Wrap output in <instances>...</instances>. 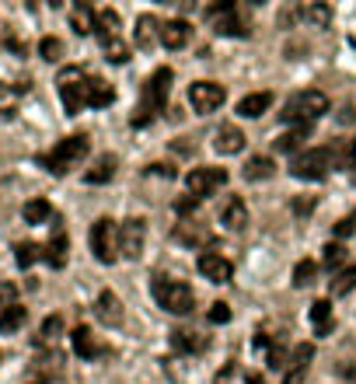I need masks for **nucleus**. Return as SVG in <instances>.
Segmentation results:
<instances>
[{
    "label": "nucleus",
    "mask_w": 356,
    "mask_h": 384,
    "mask_svg": "<svg viewBox=\"0 0 356 384\" xmlns=\"http://www.w3.org/2000/svg\"><path fill=\"white\" fill-rule=\"evenodd\" d=\"M171 70L168 67H158L154 74L147 77L143 84V101H140V112L129 119L133 126H147L150 119H154L158 112H165V101H168V91H171Z\"/></svg>",
    "instance_id": "nucleus-1"
},
{
    "label": "nucleus",
    "mask_w": 356,
    "mask_h": 384,
    "mask_svg": "<svg viewBox=\"0 0 356 384\" xmlns=\"http://www.w3.org/2000/svg\"><path fill=\"white\" fill-rule=\"evenodd\" d=\"M328 112V98L322 91H297L283 101V112L280 119L283 123H293V126H311L315 119H322Z\"/></svg>",
    "instance_id": "nucleus-2"
},
{
    "label": "nucleus",
    "mask_w": 356,
    "mask_h": 384,
    "mask_svg": "<svg viewBox=\"0 0 356 384\" xmlns=\"http://www.w3.org/2000/svg\"><path fill=\"white\" fill-rule=\"evenodd\" d=\"M150 294H154L158 307L168 311V314H189V311L196 307L192 287L182 283V280H168V276H161V272L154 276V283H150Z\"/></svg>",
    "instance_id": "nucleus-3"
},
{
    "label": "nucleus",
    "mask_w": 356,
    "mask_h": 384,
    "mask_svg": "<svg viewBox=\"0 0 356 384\" xmlns=\"http://www.w3.org/2000/svg\"><path fill=\"white\" fill-rule=\"evenodd\" d=\"M87 150H91L87 137H84V133H74V137L60 140L53 150H49V154L42 157V164H45V172H53V175H67V172H74L77 164L87 157Z\"/></svg>",
    "instance_id": "nucleus-4"
},
{
    "label": "nucleus",
    "mask_w": 356,
    "mask_h": 384,
    "mask_svg": "<svg viewBox=\"0 0 356 384\" xmlns=\"http://www.w3.org/2000/svg\"><path fill=\"white\" fill-rule=\"evenodd\" d=\"M87 241H91V252H94V259L101 265H112V262L123 259V252H119V224L112 221V216H98V221L91 224Z\"/></svg>",
    "instance_id": "nucleus-5"
},
{
    "label": "nucleus",
    "mask_w": 356,
    "mask_h": 384,
    "mask_svg": "<svg viewBox=\"0 0 356 384\" xmlns=\"http://www.w3.org/2000/svg\"><path fill=\"white\" fill-rule=\"evenodd\" d=\"M332 164H335V150L332 147H311V150H304V154L293 157L290 175L300 179V182H322Z\"/></svg>",
    "instance_id": "nucleus-6"
},
{
    "label": "nucleus",
    "mask_w": 356,
    "mask_h": 384,
    "mask_svg": "<svg viewBox=\"0 0 356 384\" xmlns=\"http://www.w3.org/2000/svg\"><path fill=\"white\" fill-rule=\"evenodd\" d=\"M87 74L81 67H63L60 77H56V88H60V98H63V108L67 116H77L81 108L87 105Z\"/></svg>",
    "instance_id": "nucleus-7"
},
{
    "label": "nucleus",
    "mask_w": 356,
    "mask_h": 384,
    "mask_svg": "<svg viewBox=\"0 0 356 384\" xmlns=\"http://www.w3.org/2000/svg\"><path fill=\"white\" fill-rule=\"evenodd\" d=\"M220 185H227V172H224V168H213V164H202V168H192V172L185 175V189H189V196H196V199L213 196Z\"/></svg>",
    "instance_id": "nucleus-8"
},
{
    "label": "nucleus",
    "mask_w": 356,
    "mask_h": 384,
    "mask_svg": "<svg viewBox=\"0 0 356 384\" xmlns=\"http://www.w3.org/2000/svg\"><path fill=\"white\" fill-rule=\"evenodd\" d=\"M143 248H147V221L143 216H129V221L119 224V252H123V259L136 262L143 255Z\"/></svg>",
    "instance_id": "nucleus-9"
},
{
    "label": "nucleus",
    "mask_w": 356,
    "mask_h": 384,
    "mask_svg": "<svg viewBox=\"0 0 356 384\" xmlns=\"http://www.w3.org/2000/svg\"><path fill=\"white\" fill-rule=\"evenodd\" d=\"M224 88L220 84H213V81H196L192 88H189V105H192V112L196 116H210V112H217V108L224 105Z\"/></svg>",
    "instance_id": "nucleus-10"
},
{
    "label": "nucleus",
    "mask_w": 356,
    "mask_h": 384,
    "mask_svg": "<svg viewBox=\"0 0 356 384\" xmlns=\"http://www.w3.org/2000/svg\"><path fill=\"white\" fill-rule=\"evenodd\" d=\"M196 269H199V276L210 280V283H231V276H234V265L217 252H202L196 259Z\"/></svg>",
    "instance_id": "nucleus-11"
},
{
    "label": "nucleus",
    "mask_w": 356,
    "mask_h": 384,
    "mask_svg": "<svg viewBox=\"0 0 356 384\" xmlns=\"http://www.w3.org/2000/svg\"><path fill=\"white\" fill-rule=\"evenodd\" d=\"M94 314L101 325H109V328H119L126 321V311H123V301L112 294V290H101L98 301H94Z\"/></svg>",
    "instance_id": "nucleus-12"
},
{
    "label": "nucleus",
    "mask_w": 356,
    "mask_h": 384,
    "mask_svg": "<svg viewBox=\"0 0 356 384\" xmlns=\"http://www.w3.org/2000/svg\"><path fill=\"white\" fill-rule=\"evenodd\" d=\"M311 356H315V346H311V343L297 346V350L290 353V363H286V377H283V384H304V377H308V363H311Z\"/></svg>",
    "instance_id": "nucleus-13"
},
{
    "label": "nucleus",
    "mask_w": 356,
    "mask_h": 384,
    "mask_svg": "<svg viewBox=\"0 0 356 384\" xmlns=\"http://www.w3.org/2000/svg\"><path fill=\"white\" fill-rule=\"evenodd\" d=\"M220 224L227 231H244L248 228V206L241 196H227V203L220 206Z\"/></svg>",
    "instance_id": "nucleus-14"
},
{
    "label": "nucleus",
    "mask_w": 356,
    "mask_h": 384,
    "mask_svg": "<svg viewBox=\"0 0 356 384\" xmlns=\"http://www.w3.org/2000/svg\"><path fill=\"white\" fill-rule=\"evenodd\" d=\"M42 248H45V262L53 265V269H63V265H67V255H70V238H67V231H63V228H53V238H49Z\"/></svg>",
    "instance_id": "nucleus-15"
},
{
    "label": "nucleus",
    "mask_w": 356,
    "mask_h": 384,
    "mask_svg": "<svg viewBox=\"0 0 356 384\" xmlns=\"http://www.w3.org/2000/svg\"><path fill=\"white\" fill-rule=\"evenodd\" d=\"M269 105H273V94L269 91H251L238 101V116L241 119H259L262 112H269Z\"/></svg>",
    "instance_id": "nucleus-16"
},
{
    "label": "nucleus",
    "mask_w": 356,
    "mask_h": 384,
    "mask_svg": "<svg viewBox=\"0 0 356 384\" xmlns=\"http://www.w3.org/2000/svg\"><path fill=\"white\" fill-rule=\"evenodd\" d=\"M70 343H74V353H77L81 360L101 356V343L94 339V332H91V328H84V325H77L74 332H70Z\"/></svg>",
    "instance_id": "nucleus-17"
},
{
    "label": "nucleus",
    "mask_w": 356,
    "mask_h": 384,
    "mask_svg": "<svg viewBox=\"0 0 356 384\" xmlns=\"http://www.w3.org/2000/svg\"><path fill=\"white\" fill-rule=\"evenodd\" d=\"M273 175H276V161L266 157V154L248 157V164L241 168V179H244V182H266V179H273Z\"/></svg>",
    "instance_id": "nucleus-18"
},
{
    "label": "nucleus",
    "mask_w": 356,
    "mask_h": 384,
    "mask_svg": "<svg viewBox=\"0 0 356 384\" xmlns=\"http://www.w3.org/2000/svg\"><path fill=\"white\" fill-rule=\"evenodd\" d=\"M213 150L217 154H241L244 150V133L238 126H220L213 133Z\"/></svg>",
    "instance_id": "nucleus-19"
},
{
    "label": "nucleus",
    "mask_w": 356,
    "mask_h": 384,
    "mask_svg": "<svg viewBox=\"0 0 356 384\" xmlns=\"http://www.w3.org/2000/svg\"><path fill=\"white\" fill-rule=\"evenodd\" d=\"M116 164H119V161H116L112 154H101V157L91 164V168L84 172V182H87V185H105V182H112Z\"/></svg>",
    "instance_id": "nucleus-20"
},
{
    "label": "nucleus",
    "mask_w": 356,
    "mask_h": 384,
    "mask_svg": "<svg viewBox=\"0 0 356 384\" xmlns=\"http://www.w3.org/2000/svg\"><path fill=\"white\" fill-rule=\"evenodd\" d=\"M189 35H192V28H189V21H182V18L161 25V46H165V49H182V46L189 42Z\"/></svg>",
    "instance_id": "nucleus-21"
},
{
    "label": "nucleus",
    "mask_w": 356,
    "mask_h": 384,
    "mask_svg": "<svg viewBox=\"0 0 356 384\" xmlns=\"http://www.w3.org/2000/svg\"><path fill=\"white\" fill-rule=\"evenodd\" d=\"M112 101H116V88L109 81H101V77L87 81V105L91 108H109Z\"/></svg>",
    "instance_id": "nucleus-22"
},
{
    "label": "nucleus",
    "mask_w": 356,
    "mask_h": 384,
    "mask_svg": "<svg viewBox=\"0 0 356 384\" xmlns=\"http://www.w3.org/2000/svg\"><path fill=\"white\" fill-rule=\"evenodd\" d=\"M311 137V126H293V130H286L283 137H276L273 143H276V150L280 154H304V140H308Z\"/></svg>",
    "instance_id": "nucleus-23"
},
{
    "label": "nucleus",
    "mask_w": 356,
    "mask_h": 384,
    "mask_svg": "<svg viewBox=\"0 0 356 384\" xmlns=\"http://www.w3.org/2000/svg\"><path fill=\"white\" fill-rule=\"evenodd\" d=\"M202 346H207V339H202L199 332H192V328H175V332H171V350L175 353H199Z\"/></svg>",
    "instance_id": "nucleus-24"
},
{
    "label": "nucleus",
    "mask_w": 356,
    "mask_h": 384,
    "mask_svg": "<svg viewBox=\"0 0 356 384\" xmlns=\"http://www.w3.org/2000/svg\"><path fill=\"white\" fill-rule=\"evenodd\" d=\"M175 238L182 241V245H192V248H199V245H210L213 241V234L202 228V224H192V221H182L178 224V231H175Z\"/></svg>",
    "instance_id": "nucleus-25"
},
{
    "label": "nucleus",
    "mask_w": 356,
    "mask_h": 384,
    "mask_svg": "<svg viewBox=\"0 0 356 384\" xmlns=\"http://www.w3.org/2000/svg\"><path fill=\"white\" fill-rule=\"evenodd\" d=\"M70 25H74L77 35H91L98 28V11L87 8V4H74L70 8Z\"/></svg>",
    "instance_id": "nucleus-26"
},
{
    "label": "nucleus",
    "mask_w": 356,
    "mask_h": 384,
    "mask_svg": "<svg viewBox=\"0 0 356 384\" xmlns=\"http://www.w3.org/2000/svg\"><path fill=\"white\" fill-rule=\"evenodd\" d=\"M154 42H161V25H158V18H154V14L136 18V46H140V49H150Z\"/></svg>",
    "instance_id": "nucleus-27"
},
{
    "label": "nucleus",
    "mask_w": 356,
    "mask_h": 384,
    "mask_svg": "<svg viewBox=\"0 0 356 384\" xmlns=\"http://www.w3.org/2000/svg\"><path fill=\"white\" fill-rule=\"evenodd\" d=\"M311 321H315V332L318 336H328L332 328H335V318H332V301H315L311 304Z\"/></svg>",
    "instance_id": "nucleus-28"
},
{
    "label": "nucleus",
    "mask_w": 356,
    "mask_h": 384,
    "mask_svg": "<svg viewBox=\"0 0 356 384\" xmlns=\"http://www.w3.org/2000/svg\"><path fill=\"white\" fill-rule=\"evenodd\" d=\"M356 290V265H346L342 272L332 276V287H328V301L332 297H349Z\"/></svg>",
    "instance_id": "nucleus-29"
},
{
    "label": "nucleus",
    "mask_w": 356,
    "mask_h": 384,
    "mask_svg": "<svg viewBox=\"0 0 356 384\" xmlns=\"http://www.w3.org/2000/svg\"><path fill=\"white\" fill-rule=\"evenodd\" d=\"M21 216H25V224H45L53 216V206H49V199H28L21 206Z\"/></svg>",
    "instance_id": "nucleus-30"
},
{
    "label": "nucleus",
    "mask_w": 356,
    "mask_h": 384,
    "mask_svg": "<svg viewBox=\"0 0 356 384\" xmlns=\"http://www.w3.org/2000/svg\"><path fill=\"white\" fill-rule=\"evenodd\" d=\"M60 332H63V318H60V314H49V318L42 321V328H39V336H35V346H49V343H56V339H60Z\"/></svg>",
    "instance_id": "nucleus-31"
},
{
    "label": "nucleus",
    "mask_w": 356,
    "mask_h": 384,
    "mask_svg": "<svg viewBox=\"0 0 356 384\" xmlns=\"http://www.w3.org/2000/svg\"><path fill=\"white\" fill-rule=\"evenodd\" d=\"M28 321V307L25 304H14V307H8L4 314H0V332H18V328Z\"/></svg>",
    "instance_id": "nucleus-32"
},
{
    "label": "nucleus",
    "mask_w": 356,
    "mask_h": 384,
    "mask_svg": "<svg viewBox=\"0 0 356 384\" xmlns=\"http://www.w3.org/2000/svg\"><path fill=\"white\" fill-rule=\"evenodd\" d=\"M39 259H45V248L35 245V241H21V245L14 248V262H18L21 269H32Z\"/></svg>",
    "instance_id": "nucleus-33"
},
{
    "label": "nucleus",
    "mask_w": 356,
    "mask_h": 384,
    "mask_svg": "<svg viewBox=\"0 0 356 384\" xmlns=\"http://www.w3.org/2000/svg\"><path fill=\"white\" fill-rule=\"evenodd\" d=\"M322 262H325V269L342 272V269H346V248H342V241H328V245L322 248Z\"/></svg>",
    "instance_id": "nucleus-34"
},
{
    "label": "nucleus",
    "mask_w": 356,
    "mask_h": 384,
    "mask_svg": "<svg viewBox=\"0 0 356 384\" xmlns=\"http://www.w3.org/2000/svg\"><path fill=\"white\" fill-rule=\"evenodd\" d=\"M300 18L308 21V25H315V28H328L332 25V8L328 4H308L300 11Z\"/></svg>",
    "instance_id": "nucleus-35"
},
{
    "label": "nucleus",
    "mask_w": 356,
    "mask_h": 384,
    "mask_svg": "<svg viewBox=\"0 0 356 384\" xmlns=\"http://www.w3.org/2000/svg\"><path fill=\"white\" fill-rule=\"evenodd\" d=\"M315 276H318V262L304 259V262H297V265H293V287H297V290H300V287H311V283H315Z\"/></svg>",
    "instance_id": "nucleus-36"
},
{
    "label": "nucleus",
    "mask_w": 356,
    "mask_h": 384,
    "mask_svg": "<svg viewBox=\"0 0 356 384\" xmlns=\"http://www.w3.org/2000/svg\"><path fill=\"white\" fill-rule=\"evenodd\" d=\"M101 49H105V60H109V63H126V60H129V46H126L119 35H116V39H109Z\"/></svg>",
    "instance_id": "nucleus-37"
},
{
    "label": "nucleus",
    "mask_w": 356,
    "mask_h": 384,
    "mask_svg": "<svg viewBox=\"0 0 356 384\" xmlns=\"http://www.w3.org/2000/svg\"><path fill=\"white\" fill-rule=\"evenodd\" d=\"M39 57L49 60V63H56V60L63 57V42H60L56 35H45V39L39 42Z\"/></svg>",
    "instance_id": "nucleus-38"
},
{
    "label": "nucleus",
    "mask_w": 356,
    "mask_h": 384,
    "mask_svg": "<svg viewBox=\"0 0 356 384\" xmlns=\"http://www.w3.org/2000/svg\"><path fill=\"white\" fill-rule=\"evenodd\" d=\"M14 304H18V287L11 280H4L0 283V314H4L8 307H14Z\"/></svg>",
    "instance_id": "nucleus-39"
},
{
    "label": "nucleus",
    "mask_w": 356,
    "mask_h": 384,
    "mask_svg": "<svg viewBox=\"0 0 356 384\" xmlns=\"http://www.w3.org/2000/svg\"><path fill=\"white\" fill-rule=\"evenodd\" d=\"M266 363H269V370H283L290 360H286V346H269V356H266Z\"/></svg>",
    "instance_id": "nucleus-40"
},
{
    "label": "nucleus",
    "mask_w": 356,
    "mask_h": 384,
    "mask_svg": "<svg viewBox=\"0 0 356 384\" xmlns=\"http://www.w3.org/2000/svg\"><path fill=\"white\" fill-rule=\"evenodd\" d=\"M210 321H213V325H227V321H231V304L217 301V304L210 307Z\"/></svg>",
    "instance_id": "nucleus-41"
},
{
    "label": "nucleus",
    "mask_w": 356,
    "mask_h": 384,
    "mask_svg": "<svg viewBox=\"0 0 356 384\" xmlns=\"http://www.w3.org/2000/svg\"><path fill=\"white\" fill-rule=\"evenodd\" d=\"M353 231H356V216H342V221L335 224V238H339V241H342V238H349Z\"/></svg>",
    "instance_id": "nucleus-42"
},
{
    "label": "nucleus",
    "mask_w": 356,
    "mask_h": 384,
    "mask_svg": "<svg viewBox=\"0 0 356 384\" xmlns=\"http://www.w3.org/2000/svg\"><path fill=\"white\" fill-rule=\"evenodd\" d=\"M315 210V196H308V199H293V216H308Z\"/></svg>",
    "instance_id": "nucleus-43"
},
{
    "label": "nucleus",
    "mask_w": 356,
    "mask_h": 384,
    "mask_svg": "<svg viewBox=\"0 0 356 384\" xmlns=\"http://www.w3.org/2000/svg\"><path fill=\"white\" fill-rule=\"evenodd\" d=\"M150 175H165V179H175V168H171V164H150Z\"/></svg>",
    "instance_id": "nucleus-44"
},
{
    "label": "nucleus",
    "mask_w": 356,
    "mask_h": 384,
    "mask_svg": "<svg viewBox=\"0 0 356 384\" xmlns=\"http://www.w3.org/2000/svg\"><path fill=\"white\" fill-rule=\"evenodd\" d=\"M342 164H346V168H353V172H356V137L349 140V150H346V161H342Z\"/></svg>",
    "instance_id": "nucleus-45"
},
{
    "label": "nucleus",
    "mask_w": 356,
    "mask_h": 384,
    "mask_svg": "<svg viewBox=\"0 0 356 384\" xmlns=\"http://www.w3.org/2000/svg\"><path fill=\"white\" fill-rule=\"evenodd\" d=\"M196 206H199V199H196V196H185V199H178L175 210H178V213H189V210H196Z\"/></svg>",
    "instance_id": "nucleus-46"
},
{
    "label": "nucleus",
    "mask_w": 356,
    "mask_h": 384,
    "mask_svg": "<svg viewBox=\"0 0 356 384\" xmlns=\"http://www.w3.org/2000/svg\"><path fill=\"white\" fill-rule=\"evenodd\" d=\"M244 384H266V377H262V374H248Z\"/></svg>",
    "instance_id": "nucleus-47"
},
{
    "label": "nucleus",
    "mask_w": 356,
    "mask_h": 384,
    "mask_svg": "<svg viewBox=\"0 0 356 384\" xmlns=\"http://www.w3.org/2000/svg\"><path fill=\"white\" fill-rule=\"evenodd\" d=\"M32 384H53V381H32Z\"/></svg>",
    "instance_id": "nucleus-48"
}]
</instances>
